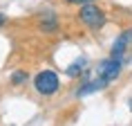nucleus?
Instances as JSON below:
<instances>
[{"mask_svg": "<svg viewBox=\"0 0 132 126\" xmlns=\"http://www.w3.org/2000/svg\"><path fill=\"white\" fill-rule=\"evenodd\" d=\"M34 88L40 95H45V97H52L54 92H58V88H61V81H58V74H56L54 70H43L38 72L34 77Z\"/></svg>", "mask_w": 132, "mask_h": 126, "instance_id": "nucleus-1", "label": "nucleus"}, {"mask_svg": "<svg viewBox=\"0 0 132 126\" xmlns=\"http://www.w3.org/2000/svg\"><path fill=\"white\" fill-rule=\"evenodd\" d=\"M78 18H81V23L85 27H90V29H101L105 25V14H103V9L96 7V5H83V9L78 11Z\"/></svg>", "mask_w": 132, "mask_h": 126, "instance_id": "nucleus-2", "label": "nucleus"}, {"mask_svg": "<svg viewBox=\"0 0 132 126\" xmlns=\"http://www.w3.org/2000/svg\"><path fill=\"white\" fill-rule=\"evenodd\" d=\"M121 68H123V59H114V56H110L108 61L101 63V68H98V79H103V81H114V79L119 77V72H121Z\"/></svg>", "mask_w": 132, "mask_h": 126, "instance_id": "nucleus-3", "label": "nucleus"}, {"mask_svg": "<svg viewBox=\"0 0 132 126\" xmlns=\"http://www.w3.org/2000/svg\"><path fill=\"white\" fill-rule=\"evenodd\" d=\"M132 47V29H125L119 34V38L114 41V47H112V56L114 59H123L125 52Z\"/></svg>", "mask_w": 132, "mask_h": 126, "instance_id": "nucleus-4", "label": "nucleus"}, {"mask_svg": "<svg viewBox=\"0 0 132 126\" xmlns=\"http://www.w3.org/2000/svg\"><path fill=\"white\" fill-rule=\"evenodd\" d=\"M108 81H103V79H92V81H85L81 88L76 90V97H85V95H90V92H96V90H103V88H108Z\"/></svg>", "mask_w": 132, "mask_h": 126, "instance_id": "nucleus-5", "label": "nucleus"}, {"mask_svg": "<svg viewBox=\"0 0 132 126\" xmlns=\"http://www.w3.org/2000/svg\"><path fill=\"white\" fill-rule=\"evenodd\" d=\"M38 27H40L43 32L52 34V32H56V29H58V18H56L52 11H45V14L40 16V20H38Z\"/></svg>", "mask_w": 132, "mask_h": 126, "instance_id": "nucleus-6", "label": "nucleus"}, {"mask_svg": "<svg viewBox=\"0 0 132 126\" xmlns=\"http://www.w3.org/2000/svg\"><path fill=\"white\" fill-rule=\"evenodd\" d=\"M85 68H87L85 59H78V61H74V63L70 65V68H67V74H70V77H78V74H81V72H83Z\"/></svg>", "mask_w": 132, "mask_h": 126, "instance_id": "nucleus-7", "label": "nucleus"}, {"mask_svg": "<svg viewBox=\"0 0 132 126\" xmlns=\"http://www.w3.org/2000/svg\"><path fill=\"white\" fill-rule=\"evenodd\" d=\"M27 79H29V74L25 70H16L14 74H11V83H14V86H22Z\"/></svg>", "mask_w": 132, "mask_h": 126, "instance_id": "nucleus-8", "label": "nucleus"}, {"mask_svg": "<svg viewBox=\"0 0 132 126\" xmlns=\"http://www.w3.org/2000/svg\"><path fill=\"white\" fill-rule=\"evenodd\" d=\"M67 5H90L92 0H65Z\"/></svg>", "mask_w": 132, "mask_h": 126, "instance_id": "nucleus-9", "label": "nucleus"}, {"mask_svg": "<svg viewBox=\"0 0 132 126\" xmlns=\"http://www.w3.org/2000/svg\"><path fill=\"white\" fill-rule=\"evenodd\" d=\"M5 23H7V16H5V14H0V27H2Z\"/></svg>", "mask_w": 132, "mask_h": 126, "instance_id": "nucleus-10", "label": "nucleus"}, {"mask_svg": "<svg viewBox=\"0 0 132 126\" xmlns=\"http://www.w3.org/2000/svg\"><path fill=\"white\" fill-rule=\"evenodd\" d=\"M130 108H132V104H130Z\"/></svg>", "mask_w": 132, "mask_h": 126, "instance_id": "nucleus-11", "label": "nucleus"}]
</instances>
